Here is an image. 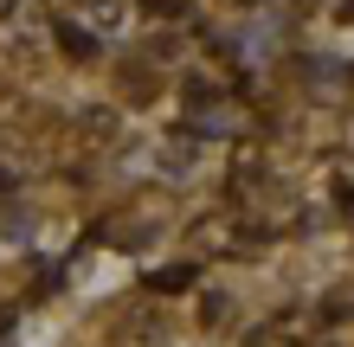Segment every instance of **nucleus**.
<instances>
[{"label":"nucleus","mask_w":354,"mask_h":347,"mask_svg":"<svg viewBox=\"0 0 354 347\" xmlns=\"http://www.w3.org/2000/svg\"><path fill=\"white\" fill-rule=\"evenodd\" d=\"M322 315H328V321H354V302H348V296H335V302H328Z\"/></svg>","instance_id":"20e7f679"},{"label":"nucleus","mask_w":354,"mask_h":347,"mask_svg":"<svg viewBox=\"0 0 354 347\" xmlns=\"http://www.w3.org/2000/svg\"><path fill=\"white\" fill-rule=\"evenodd\" d=\"M142 13L149 19H180V0H142Z\"/></svg>","instance_id":"7ed1b4c3"},{"label":"nucleus","mask_w":354,"mask_h":347,"mask_svg":"<svg viewBox=\"0 0 354 347\" xmlns=\"http://www.w3.org/2000/svg\"><path fill=\"white\" fill-rule=\"evenodd\" d=\"M52 32H58V46H65L71 58H91V52H97V39H91V32H77L71 19H52Z\"/></svg>","instance_id":"f03ea898"},{"label":"nucleus","mask_w":354,"mask_h":347,"mask_svg":"<svg viewBox=\"0 0 354 347\" xmlns=\"http://www.w3.org/2000/svg\"><path fill=\"white\" fill-rule=\"evenodd\" d=\"M335 206H342V219H354V187H348V180L335 187Z\"/></svg>","instance_id":"39448f33"},{"label":"nucleus","mask_w":354,"mask_h":347,"mask_svg":"<svg viewBox=\"0 0 354 347\" xmlns=\"http://www.w3.org/2000/svg\"><path fill=\"white\" fill-rule=\"evenodd\" d=\"M342 19H348V26H354V0H348V7H342Z\"/></svg>","instance_id":"423d86ee"},{"label":"nucleus","mask_w":354,"mask_h":347,"mask_svg":"<svg viewBox=\"0 0 354 347\" xmlns=\"http://www.w3.org/2000/svg\"><path fill=\"white\" fill-rule=\"evenodd\" d=\"M194 277H200V270H194V264H161V270H155L149 283H155V290H161V296H174V290H187V283H194Z\"/></svg>","instance_id":"f257e3e1"}]
</instances>
